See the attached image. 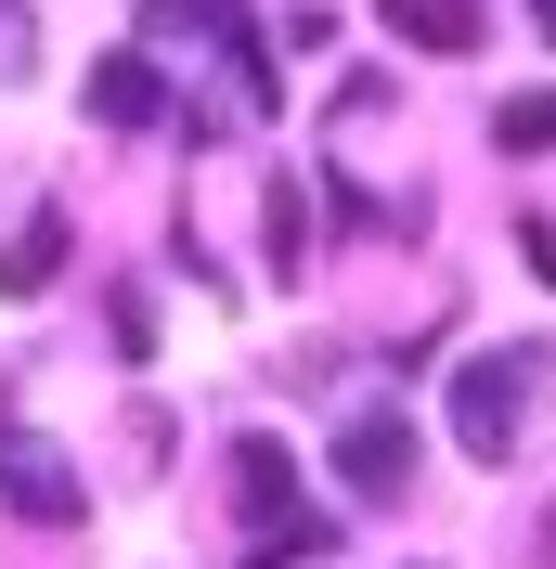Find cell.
Returning a JSON list of instances; mask_svg holds the SVG:
<instances>
[{"label": "cell", "instance_id": "obj_1", "mask_svg": "<svg viewBox=\"0 0 556 569\" xmlns=\"http://www.w3.org/2000/svg\"><path fill=\"white\" fill-rule=\"evenodd\" d=\"M530 376H544V350H479V362H453V440H466V466H505V453H518Z\"/></svg>", "mask_w": 556, "mask_h": 569}, {"label": "cell", "instance_id": "obj_2", "mask_svg": "<svg viewBox=\"0 0 556 569\" xmlns=\"http://www.w3.org/2000/svg\"><path fill=\"white\" fill-rule=\"evenodd\" d=\"M0 505H13V518H39V531H78V518H91V479H78L66 440H39V427L0 415Z\"/></svg>", "mask_w": 556, "mask_h": 569}, {"label": "cell", "instance_id": "obj_3", "mask_svg": "<svg viewBox=\"0 0 556 569\" xmlns=\"http://www.w3.org/2000/svg\"><path fill=\"white\" fill-rule=\"evenodd\" d=\"M337 479H349V505H401V479H415V415H401V401H349Z\"/></svg>", "mask_w": 556, "mask_h": 569}, {"label": "cell", "instance_id": "obj_4", "mask_svg": "<svg viewBox=\"0 0 556 569\" xmlns=\"http://www.w3.org/2000/svg\"><path fill=\"white\" fill-rule=\"evenodd\" d=\"M142 27H156V52H169V39H208V52H234L246 104L272 91V66H259V27H246V0H142Z\"/></svg>", "mask_w": 556, "mask_h": 569}, {"label": "cell", "instance_id": "obj_5", "mask_svg": "<svg viewBox=\"0 0 556 569\" xmlns=\"http://www.w3.org/2000/svg\"><path fill=\"white\" fill-rule=\"evenodd\" d=\"M234 505H246V531H259V543L311 531V505H298V466H285V440H234Z\"/></svg>", "mask_w": 556, "mask_h": 569}, {"label": "cell", "instance_id": "obj_6", "mask_svg": "<svg viewBox=\"0 0 556 569\" xmlns=\"http://www.w3.org/2000/svg\"><path fill=\"white\" fill-rule=\"evenodd\" d=\"M91 117H105V130H156V117H169L156 52H105V66H91Z\"/></svg>", "mask_w": 556, "mask_h": 569}, {"label": "cell", "instance_id": "obj_7", "mask_svg": "<svg viewBox=\"0 0 556 569\" xmlns=\"http://www.w3.org/2000/svg\"><path fill=\"white\" fill-rule=\"evenodd\" d=\"M401 52H479V0H376Z\"/></svg>", "mask_w": 556, "mask_h": 569}, {"label": "cell", "instance_id": "obj_8", "mask_svg": "<svg viewBox=\"0 0 556 569\" xmlns=\"http://www.w3.org/2000/svg\"><path fill=\"white\" fill-rule=\"evenodd\" d=\"M52 272H66V208H27V233L0 247V298H52Z\"/></svg>", "mask_w": 556, "mask_h": 569}, {"label": "cell", "instance_id": "obj_9", "mask_svg": "<svg viewBox=\"0 0 556 569\" xmlns=\"http://www.w3.org/2000/svg\"><path fill=\"white\" fill-rule=\"evenodd\" d=\"M492 142H505V156H556V91H505Z\"/></svg>", "mask_w": 556, "mask_h": 569}, {"label": "cell", "instance_id": "obj_10", "mask_svg": "<svg viewBox=\"0 0 556 569\" xmlns=\"http://www.w3.org/2000/svg\"><path fill=\"white\" fill-rule=\"evenodd\" d=\"M272 272L285 284L311 272V194H298V181H272Z\"/></svg>", "mask_w": 556, "mask_h": 569}, {"label": "cell", "instance_id": "obj_11", "mask_svg": "<svg viewBox=\"0 0 556 569\" xmlns=\"http://www.w3.org/2000/svg\"><path fill=\"white\" fill-rule=\"evenodd\" d=\"M530 13H544V39H556V0H530Z\"/></svg>", "mask_w": 556, "mask_h": 569}, {"label": "cell", "instance_id": "obj_12", "mask_svg": "<svg viewBox=\"0 0 556 569\" xmlns=\"http://www.w3.org/2000/svg\"><path fill=\"white\" fill-rule=\"evenodd\" d=\"M544 569H556V518H544Z\"/></svg>", "mask_w": 556, "mask_h": 569}]
</instances>
